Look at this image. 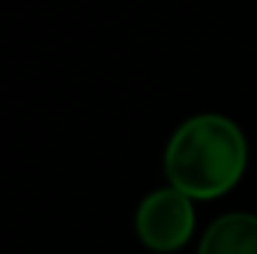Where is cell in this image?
Wrapping results in <instances>:
<instances>
[{
  "mask_svg": "<svg viewBox=\"0 0 257 254\" xmlns=\"http://www.w3.org/2000/svg\"><path fill=\"white\" fill-rule=\"evenodd\" d=\"M248 144L236 123L218 114H200L174 132L165 150V177L171 189L192 200L230 191L245 174Z\"/></svg>",
  "mask_w": 257,
  "mask_h": 254,
  "instance_id": "1",
  "label": "cell"
},
{
  "mask_svg": "<svg viewBox=\"0 0 257 254\" xmlns=\"http://www.w3.org/2000/svg\"><path fill=\"white\" fill-rule=\"evenodd\" d=\"M135 227L141 242L150 251H177L189 242L194 230V206L192 197H186L177 189H162L153 191L141 200Z\"/></svg>",
  "mask_w": 257,
  "mask_h": 254,
  "instance_id": "2",
  "label": "cell"
},
{
  "mask_svg": "<svg viewBox=\"0 0 257 254\" xmlns=\"http://www.w3.org/2000/svg\"><path fill=\"white\" fill-rule=\"evenodd\" d=\"M197 254H257V215L230 212L215 218L206 227Z\"/></svg>",
  "mask_w": 257,
  "mask_h": 254,
  "instance_id": "3",
  "label": "cell"
}]
</instances>
